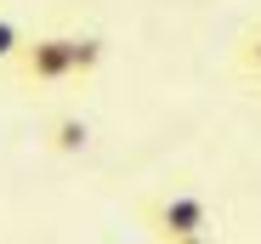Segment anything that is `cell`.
<instances>
[{
	"instance_id": "cell-3",
	"label": "cell",
	"mask_w": 261,
	"mask_h": 244,
	"mask_svg": "<svg viewBox=\"0 0 261 244\" xmlns=\"http://www.w3.org/2000/svg\"><path fill=\"white\" fill-rule=\"evenodd\" d=\"M46 137H51L57 153H85V142H91V125H85L80 114H57L51 125H46Z\"/></svg>"
},
{
	"instance_id": "cell-2",
	"label": "cell",
	"mask_w": 261,
	"mask_h": 244,
	"mask_svg": "<svg viewBox=\"0 0 261 244\" xmlns=\"http://www.w3.org/2000/svg\"><path fill=\"white\" fill-rule=\"evenodd\" d=\"M148 227L159 244H210V205L199 193H159L148 205Z\"/></svg>"
},
{
	"instance_id": "cell-1",
	"label": "cell",
	"mask_w": 261,
	"mask_h": 244,
	"mask_svg": "<svg viewBox=\"0 0 261 244\" xmlns=\"http://www.w3.org/2000/svg\"><path fill=\"white\" fill-rule=\"evenodd\" d=\"M108 57L102 34H34L29 46L17 51V79L23 86H57V79H85L97 74Z\"/></svg>"
},
{
	"instance_id": "cell-5",
	"label": "cell",
	"mask_w": 261,
	"mask_h": 244,
	"mask_svg": "<svg viewBox=\"0 0 261 244\" xmlns=\"http://www.w3.org/2000/svg\"><path fill=\"white\" fill-rule=\"evenodd\" d=\"M29 46V34L17 29V23H6V17H0V63H17V51Z\"/></svg>"
},
{
	"instance_id": "cell-4",
	"label": "cell",
	"mask_w": 261,
	"mask_h": 244,
	"mask_svg": "<svg viewBox=\"0 0 261 244\" xmlns=\"http://www.w3.org/2000/svg\"><path fill=\"white\" fill-rule=\"evenodd\" d=\"M239 68H244L250 79H261V29H250V34L239 40Z\"/></svg>"
}]
</instances>
